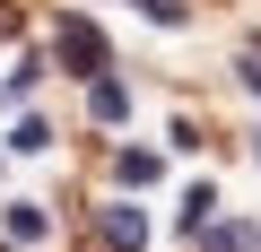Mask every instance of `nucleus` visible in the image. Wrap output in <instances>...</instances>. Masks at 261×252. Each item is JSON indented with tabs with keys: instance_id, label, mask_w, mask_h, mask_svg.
<instances>
[{
	"instance_id": "obj_1",
	"label": "nucleus",
	"mask_w": 261,
	"mask_h": 252,
	"mask_svg": "<svg viewBox=\"0 0 261 252\" xmlns=\"http://www.w3.org/2000/svg\"><path fill=\"white\" fill-rule=\"evenodd\" d=\"M53 52H61V70H79V78L105 70V35H96L87 18H61V26H53Z\"/></svg>"
},
{
	"instance_id": "obj_2",
	"label": "nucleus",
	"mask_w": 261,
	"mask_h": 252,
	"mask_svg": "<svg viewBox=\"0 0 261 252\" xmlns=\"http://www.w3.org/2000/svg\"><path fill=\"white\" fill-rule=\"evenodd\" d=\"M105 243L140 252V243H148V217H140V209H105Z\"/></svg>"
},
{
	"instance_id": "obj_3",
	"label": "nucleus",
	"mask_w": 261,
	"mask_h": 252,
	"mask_svg": "<svg viewBox=\"0 0 261 252\" xmlns=\"http://www.w3.org/2000/svg\"><path fill=\"white\" fill-rule=\"evenodd\" d=\"M122 183H157V157L148 148H122Z\"/></svg>"
},
{
	"instance_id": "obj_4",
	"label": "nucleus",
	"mask_w": 261,
	"mask_h": 252,
	"mask_svg": "<svg viewBox=\"0 0 261 252\" xmlns=\"http://www.w3.org/2000/svg\"><path fill=\"white\" fill-rule=\"evenodd\" d=\"M122 113H130V96H122V87L105 78V87H96V122H122Z\"/></svg>"
},
{
	"instance_id": "obj_5",
	"label": "nucleus",
	"mask_w": 261,
	"mask_h": 252,
	"mask_svg": "<svg viewBox=\"0 0 261 252\" xmlns=\"http://www.w3.org/2000/svg\"><path fill=\"white\" fill-rule=\"evenodd\" d=\"M209 209H218V191L200 183V191H183V226H209Z\"/></svg>"
},
{
	"instance_id": "obj_6",
	"label": "nucleus",
	"mask_w": 261,
	"mask_h": 252,
	"mask_svg": "<svg viewBox=\"0 0 261 252\" xmlns=\"http://www.w3.org/2000/svg\"><path fill=\"white\" fill-rule=\"evenodd\" d=\"M148 18H166V26H183V0H140Z\"/></svg>"
},
{
	"instance_id": "obj_7",
	"label": "nucleus",
	"mask_w": 261,
	"mask_h": 252,
	"mask_svg": "<svg viewBox=\"0 0 261 252\" xmlns=\"http://www.w3.org/2000/svg\"><path fill=\"white\" fill-rule=\"evenodd\" d=\"M244 87H261V52H244Z\"/></svg>"
},
{
	"instance_id": "obj_8",
	"label": "nucleus",
	"mask_w": 261,
	"mask_h": 252,
	"mask_svg": "<svg viewBox=\"0 0 261 252\" xmlns=\"http://www.w3.org/2000/svg\"><path fill=\"white\" fill-rule=\"evenodd\" d=\"M0 35H18V9H9V0H0Z\"/></svg>"
},
{
	"instance_id": "obj_9",
	"label": "nucleus",
	"mask_w": 261,
	"mask_h": 252,
	"mask_svg": "<svg viewBox=\"0 0 261 252\" xmlns=\"http://www.w3.org/2000/svg\"><path fill=\"white\" fill-rule=\"evenodd\" d=\"M252 157H261V139H252Z\"/></svg>"
}]
</instances>
